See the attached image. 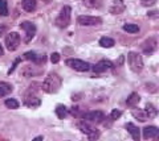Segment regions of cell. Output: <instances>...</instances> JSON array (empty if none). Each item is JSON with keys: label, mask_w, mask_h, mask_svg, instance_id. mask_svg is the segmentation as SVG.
I'll return each instance as SVG.
<instances>
[{"label": "cell", "mask_w": 159, "mask_h": 141, "mask_svg": "<svg viewBox=\"0 0 159 141\" xmlns=\"http://www.w3.org/2000/svg\"><path fill=\"white\" fill-rule=\"evenodd\" d=\"M61 85H62V79L60 78V75L56 74V73H49L47 78L44 79L41 87L47 94H56L61 89Z\"/></svg>", "instance_id": "1"}, {"label": "cell", "mask_w": 159, "mask_h": 141, "mask_svg": "<svg viewBox=\"0 0 159 141\" xmlns=\"http://www.w3.org/2000/svg\"><path fill=\"white\" fill-rule=\"evenodd\" d=\"M70 15H72V8L69 6H65L61 11H60L57 19L54 20V24L61 29L66 28L69 24H70Z\"/></svg>", "instance_id": "2"}, {"label": "cell", "mask_w": 159, "mask_h": 141, "mask_svg": "<svg viewBox=\"0 0 159 141\" xmlns=\"http://www.w3.org/2000/svg\"><path fill=\"white\" fill-rule=\"evenodd\" d=\"M127 62L129 66L134 73H141L143 69V60L142 57L135 52H130L127 54Z\"/></svg>", "instance_id": "3"}, {"label": "cell", "mask_w": 159, "mask_h": 141, "mask_svg": "<svg viewBox=\"0 0 159 141\" xmlns=\"http://www.w3.org/2000/svg\"><path fill=\"white\" fill-rule=\"evenodd\" d=\"M65 64L70 67V69L76 70V71H89L90 70V64L82 61V60H77V58H70V60H66Z\"/></svg>", "instance_id": "4"}, {"label": "cell", "mask_w": 159, "mask_h": 141, "mask_svg": "<svg viewBox=\"0 0 159 141\" xmlns=\"http://www.w3.org/2000/svg\"><path fill=\"white\" fill-rule=\"evenodd\" d=\"M78 128H80V131H81L82 133H85L90 140H97L99 137V131L96 129V128H93L90 124H88L86 120L78 123Z\"/></svg>", "instance_id": "5"}, {"label": "cell", "mask_w": 159, "mask_h": 141, "mask_svg": "<svg viewBox=\"0 0 159 141\" xmlns=\"http://www.w3.org/2000/svg\"><path fill=\"white\" fill-rule=\"evenodd\" d=\"M20 41H21V38H20L19 33H16V32L8 33L7 37H6V46H7V49L9 52H15L19 48Z\"/></svg>", "instance_id": "6"}, {"label": "cell", "mask_w": 159, "mask_h": 141, "mask_svg": "<svg viewBox=\"0 0 159 141\" xmlns=\"http://www.w3.org/2000/svg\"><path fill=\"white\" fill-rule=\"evenodd\" d=\"M82 119L86 121H90V123H96L99 124L105 120V114L102 111H90V112H85L82 114Z\"/></svg>", "instance_id": "7"}, {"label": "cell", "mask_w": 159, "mask_h": 141, "mask_svg": "<svg viewBox=\"0 0 159 141\" xmlns=\"http://www.w3.org/2000/svg\"><path fill=\"white\" fill-rule=\"evenodd\" d=\"M20 28L25 32L24 42H27V44L31 42V40L34 37V35H36V27H34V24H32L31 21H23L21 24H20Z\"/></svg>", "instance_id": "8"}, {"label": "cell", "mask_w": 159, "mask_h": 141, "mask_svg": "<svg viewBox=\"0 0 159 141\" xmlns=\"http://www.w3.org/2000/svg\"><path fill=\"white\" fill-rule=\"evenodd\" d=\"M77 23L81 27H96L102 23L99 17H93V16H80L77 17Z\"/></svg>", "instance_id": "9"}, {"label": "cell", "mask_w": 159, "mask_h": 141, "mask_svg": "<svg viewBox=\"0 0 159 141\" xmlns=\"http://www.w3.org/2000/svg\"><path fill=\"white\" fill-rule=\"evenodd\" d=\"M23 57L25 58L27 61H32L33 64H36V65H43L44 62L47 61V57L45 56L37 54V53H34V52H27V53H24Z\"/></svg>", "instance_id": "10"}, {"label": "cell", "mask_w": 159, "mask_h": 141, "mask_svg": "<svg viewBox=\"0 0 159 141\" xmlns=\"http://www.w3.org/2000/svg\"><path fill=\"white\" fill-rule=\"evenodd\" d=\"M157 46H158V44L155 38H148V40H146L142 44V50L146 56H151L157 50Z\"/></svg>", "instance_id": "11"}, {"label": "cell", "mask_w": 159, "mask_h": 141, "mask_svg": "<svg viewBox=\"0 0 159 141\" xmlns=\"http://www.w3.org/2000/svg\"><path fill=\"white\" fill-rule=\"evenodd\" d=\"M113 67H114V65H113L111 61L102 60V61H99L98 64L93 67V70H94V73H105V71L111 70Z\"/></svg>", "instance_id": "12"}, {"label": "cell", "mask_w": 159, "mask_h": 141, "mask_svg": "<svg viewBox=\"0 0 159 141\" xmlns=\"http://www.w3.org/2000/svg\"><path fill=\"white\" fill-rule=\"evenodd\" d=\"M40 104H41V99L33 94L27 95L24 99V106L29 107V108H37V107H40Z\"/></svg>", "instance_id": "13"}, {"label": "cell", "mask_w": 159, "mask_h": 141, "mask_svg": "<svg viewBox=\"0 0 159 141\" xmlns=\"http://www.w3.org/2000/svg\"><path fill=\"white\" fill-rule=\"evenodd\" d=\"M143 132V139L148 140V139H157L158 135H159V129L154 125H150V127H146L145 129L142 131Z\"/></svg>", "instance_id": "14"}, {"label": "cell", "mask_w": 159, "mask_h": 141, "mask_svg": "<svg viewBox=\"0 0 159 141\" xmlns=\"http://www.w3.org/2000/svg\"><path fill=\"white\" fill-rule=\"evenodd\" d=\"M125 128L127 129V132L131 135L134 141H139V139H141V131H139V128L137 125H134L133 123H127L125 125Z\"/></svg>", "instance_id": "15"}, {"label": "cell", "mask_w": 159, "mask_h": 141, "mask_svg": "<svg viewBox=\"0 0 159 141\" xmlns=\"http://www.w3.org/2000/svg\"><path fill=\"white\" fill-rule=\"evenodd\" d=\"M125 11V4H123V0H114L113 6L110 7V13L113 15H119Z\"/></svg>", "instance_id": "16"}, {"label": "cell", "mask_w": 159, "mask_h": 141, "mask_svg": "<svg viewBox=\"0 0 159 141\" xmlns=\"http://www.w3.org/2000/svg\"><path fill=\"white\" fill-rule=\"evenodd\" d=\"M12 86L7 83V82H0V98H3V96H7L8 94H11L12 92Z\"/></svg>", "instance_id": "17"}, {"label": "cell", "mask_w": 159, "mask_h": 141, "mask_svg": "<svg viewBox=\"0 0 159 141\" xmlns=\"http://www.w3.org/2000/svg\"><path fill=\"white\" fill-rule=\"evenodd\" d=\"M36 0H23L21 6H23V9L27 12H33L36 9Z\"/></svg>", "instance_id": "18"}, {"label": "cell", "mask_w": 159, "mask_h": 141, "mask_svg": "<svg viewBox=\"0 0 159 141\" xmlns=\"http://www.w3.org/2000/svg\"><path fill=\"white\" fill-rule=\"evenodd\" d=\"M145 114L148 119H154V118H157V115H158V110L151 103H147L146 108H145Z\"/></svg>", "instance_id": "19"}, {"label": "cell", "mask_w": 159, "mask_h": 141, "mask_svg": "<svg viewBox=\"0 0 159 141\" xmlns=\"http://www.w3.org/2000/svg\"><path fill=\"white\" fill-rule=\"evenodd\" d=\"M133 108H134V107H133ZM131 115H133L135 119H138L139 121H142V123L147 120V116H146V114H145V111H143V110L134 108V110L131 111Z\"/></svg>", "instance_id": "20"}, {"label": "cell", "mask_w": 159, "mask_h": 141, "mask_svg": "<svg viewBox=\"0 0 159 141\" xmlns=\"http://www.w3.org/2000/svg\"><path fill=\"white\" fill-rule=\"evenodd\" d=\"M139 100H141V96H139L137 92H133V94H130V96L127 98L126 104H127L129 107H135V106L139 103Z\"/></svg>", "instance_id": "21"}, {"label": "cell", "mask_w": 159, "mask_h": 141, "mask_svg": "<svg viewBox=\"0 0 159 141\" xmlns=\"http://www.w3.org/2000/svg\"><path fill=\"white\" fill-rule=\"evenodd\" d=\"M56 115L58 116L60 119H65L66 116H68V114H69V111H68V108L64 104H58L57 107H56Z\"/></svg>", "instance_id": "22"}, {"label": "cell", "mask_w": 159, "mask_h": 141, "mask_svg": "<svg viewBox=\"0 0 159 141\" xmlns=\"http://www.w3.org/2000/svg\"><path fill=\"white\" fill-rule=\"evenodd\" d=\"M84 4L88 8H99L102 4V0H84Z\"/></svg>", "instance_id": "23"}, {"label": "cell", "mask_w": 159, "mask_h": 141, "mask_svg": "<svg viewBox=\"0 0 159 141\" xmlns=\"http://www.w3.org/2000/svg\"><path fill=\"white\" fill-rule=\"evenodd\" d=\"M99 45L102 48H111L114 46V40L113 38H109V37H102L99 40Z\"/></svg>", "instance_id": "24"}, {"label": "cell", "mask_w": 159, "mask_h": 141, "mask_svg": "<svg viewBox=\"0 0 159 141\" xmlns=\"http://www.w3.org/2000/svg\"><path fill=\"white\" fill-rule=\"evenodd\" d=\"M4 104H6L7 108H11V110H16V108H19V106H20V103L16 99H6Z\"/></svg>", "instance_id": "25"}, {"label": "cell", "mask_w": 159, "mask_h": 141, "mask_svg": "<svg viewBox=\"0 0 159 141\" xmlns=\"http://www.w3.org/2000/svg\"><path fill=\"white\" fill-rule=\"evenodd\" d=\"M123 31L127 33H138L139 27L135 25V24H126V25H123Z\"/></svg>", "instance_id": "26"}, {"label": "cell", "mask_w": 159, "mask_h": 141, "mask_svg": "<svg viewBox=\"0 0 159 141\" xmlns=\"http://www.w3.org/2000/svg\"><path fill=\"white\" fill-rule=\"evenodd\" d=\"M8 15V7H7V2L3 0L0 3V16H7Z\"/></svg>", "instance_id": "27"}, {"label": "cell", "mask_w": 159, "mask_h": 141, "mask_svg": "<svg viewBox=\"0 0 159 141\" xmlns=\"http://www.w3.org/2000/svg\"><path fill=\"white\" fill-rule=\"evenodd\" d=\"M121 115H122V112L119 110H113L111 114H110V119L111 120H117L118 118H121Z\"/></svg>", "instance_id": "28"}, {"label": "cell", "mask_w": 159, "mask_h": 141, "mask_svg": "<svg viewBox=\"0 0 159 141\" xmlns=\"http://www.w3.org/2000/svg\"><path fill=\"white\" fill-rule=\"evenodd\" d=\"M68 111L74 116V118H80V116H81V115H80V108H78V107H72V108L68 110Z\"/></svg>", "instance_id": "29"}, {"label": "cell", "mask_w": 159, "mask_h": 141, "mask_svg": "<svg viewBox=\"0 0 159 141\" xmlns=\"http://www.w3.org/2000/svg\"><path fill=\"white\" fill-rule=\"evenodd\" d=\"M51 61H52V64H58L60 62V54L58 53H52L51 54Z\"/></svg>", "instance_id": "30"}, {"label": "cell", "mask_w": 159, "mask_h": 141, "mask_svg": "<svg viewBox=\"0 0 159 141\" xmlns=\"http://www.w3.org/2000/svg\"><path fill=\"white\" fill-rule=\"evenodd\" d=\"M141 3H142V6H145V7H151L157 3V0H141Z\"/></svg>", "instance_id": "31"}, {"label": "cell", "mask_w": 159, "mask_h": 141, "mask_svg": "<svg viewBox=\"0 0 159 141\" xmlns=\"http://www.w3.org/2000/svg\"><path fill=\"white\" fill-rule=\"evenodd\" d=\"M19 62H21V58H17V60H15V62H13L12 67H11V69H9V71H8V74H9V75H11L12 73L15 71V69H16V66H17V64H19Z\"/></svg>", "instance_id": "32"}, {"label": "cell", "mask_w": 159, "mask_h": 141, "mask_svg": "<svg viewBox=\"0 0 159 141\" xmlns=\"http://www.w3.org/2000/svg\"><path fill=\"white\" fill-rule=\"evenodd\" d=\"M4 32H6V27H0V36H2Z\"/></svg>", "instance_id": "33"}, {"label": "cell", "mask_w": 159, "mask_h": 141, "mask_svg": "<svg viewBox=\"0 0 159 141\" xmlns=\"http://www.w3.org/2000/svg\"><path fill=\"white\" fill-rule=\"evenodd\" d=\"M3 54H4V50H3L2 45H0V57H3Z\"/></svg>", "instance_id": "34"}, {"label": "cell", "mask_w": 159, "mask_h": 141, "mask_svg": "<svg viewBox=\"0 0 159 141\" xmlns=\"http://www.w3.org/2000/svg\"><path fill=\"white\" fill-rule=\"evenodd\" d=\"M2 2H3V0H0V3H2Z\"/></svg>", "instance_id": "35"}]
</instances>
